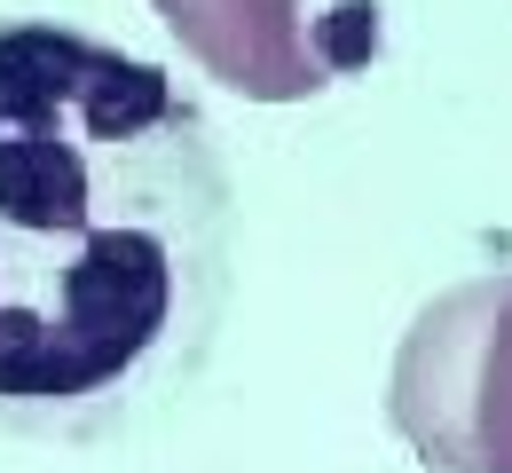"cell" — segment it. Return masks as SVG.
Instances as JSON below:
<instances>
[{
  "mask_svg": "<svg viewBox=\"0 0 512 473\" xmlns=\"http://www.w3.org/2000/svg\"><path fill=\"white\" fill-rule=\"evenodd\" d=\"M229 198L166 64L0 16V434L103 442L190 387L229 308Z\"/></svg>",
  "mask_w": 512,
  "mask_h": 473,
  "instance_id": "cell-1",
  "label": "cell"
},
{
  "mask_svg": "<svg viewBox=\"0 0 512 473\" xmlns=\"http://www.w3.org/2000/svg\"><path fill=\"white\" fill-rule=\"evenodd\" d=\"M386 418L434 473H512V269L418 308L386 379Z\"/></svg>",
  "mask_w": 512,
  "mask_h": 473,
  "instance_id": "cell-2",
  "label": "cell"
},
{
  "mask_svg": "<svg viewBox=\"0 0 512 473\" xmlns=\"http://www.w3.org/2000/svg\"><path fill=\"white\" fill-rule=\"evenodd\" d=\"M150 8L205 79L253 103H308L363 48H379V24L363 32L371 8H339V16H308V0H150Z\"/></svg>",
  "mask_w": 512,
  "mask_h": 473,
  "instance_id": "cell-3",
  "label": "cell"
}]
</instances>
